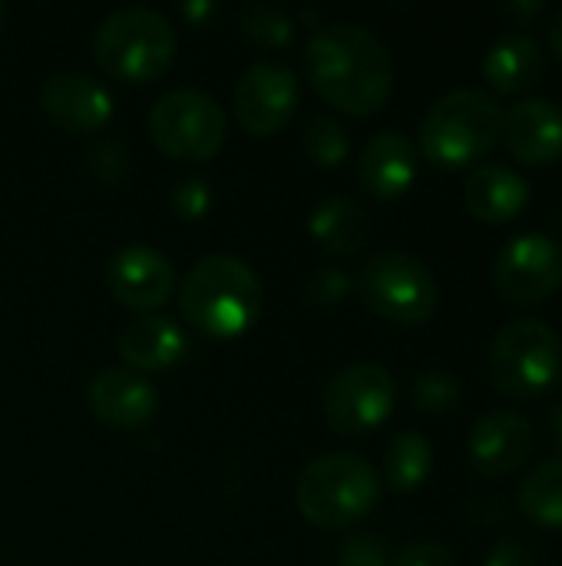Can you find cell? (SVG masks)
Returning a JSON list of instances; mask_svg holds the SVG:
<instances>
[{
	"instance_id": "1",
	"label": "cell",
	"mask_w": 562,
	"mask_h": 566,
	"mask_svg": "<svg viewBox=\"0 0 562 566\" xmlns=\"http://www.w3.org/2000/svg\"><path fill=\"white\" fill-rule=\"evenodd\" d=\"M315 90L338 109L378 113L394 90V60L381 36L358 23H331L315 30L305 50Z\"/></svg>"
},
{
	"instance_id": "2",
	"label": "cell",
	"mask_w": 562,
	"mask_h": 566,
	"mask_svg": "<svg viewBox=\"0 0 562 566\" xmlns=\"http://www.w3.org/2000/svg\"><path fill=\"white\" fill-rule=\"evenodd\" d=\"M262 282L248 262L235 255L199 259L182 282V315L192 328L212 338H235L262 315Z\"/></svg>"
},
{
	"instance_id": "3",
	"label": "cell",
	"mask_w": 562,
	"mask_h": 566,
	"mask_svg": "<svg viewBox=\"0 0 562 566\" xmlns=\"http://www.w3.org/2000/svg\"><path fill=\"white\" fill-rule=\"evenodd\" d=\"M503 136V106L494 93L457 86L444 93L421 123V146L437 166H470Z\"/></svg>"
},
{
	"instance_id": "4",
	"label": "cell",
	"mask_w": 562,
	"mask_h": 566,
	"mask_svg": "<svg viewBox=\"0 0 562 566\" xmlns=\"http://www.w3.org/2000/svg\"><path fill=\"white\" fill-rule=\"evenodd\" d=\"M295 501L315 527L341 531L378 507L381 478L358 454H321L298 474Z\"/></svg>"
},
{
	"instance_id": "5",
	"label": "cell",
	"mask_w": 562,
	"mask_h": 566,
	"mask_svg": "<svg viewBox=\"0 0 562 566\" xmlns=\"http://www.w3.org/2000/svg\"><path fill=\"white\" fill-rule=\"evenodd\" d=\"M96 63L126 83H149L176 56L172 23L152 7H119L93 30Z\"/></svg>"
},
{
	"instance_id": "6",
	"label": "cell",
	"mask_w": 562,
	"mask_h": 566,
	"mask_svg": "<svg viewBox=\"0 0 562 566\" xmlns=\"http://www.w3.org/2000/svg\"><path fill=\"white\" fill-rule=\"evenodd\" d=\"M490 381L517 401L547 395L562 375L560 335L543 318H513L490 342Z\"/></svg>"
},
{
	"instance_id": "7",
	"label": "cell",
	"mask_w": 562,
	"mask_h": 566,
	"mask_svg": "<svg viewBox=\"0 0 562 566\" xmlns=\"http://www.w3.org/2000/svg\"><path fill=\"white\" fill-rule=\"evenodd\" d=\"M225 129H229L225 109L205 90H189V86L169 90L149 109V136L172 159H185V163L212 159L225 143Z\"/></svg>"
},
{
	"instance_id": "8",
	"label": "cell",
	"mask_w": 562,
	"mask_h": 566,
	"mask_svg": "<svg viewBox=\"0 0 562 566\" xmlns=\"http://www.w3.org/2000/svg\"><path fill=\"white\" fill-rule=\"evenodd\" d=\"M361 298L364 305L388 322L397 325H424L437 308V282L434 272L407 252H381L361 272Z\"/></svg>"
},
{
	"instance_id": "9",
	"label": "cell",
	"mask_w": 562,
	"mask_h": 566,
	"mask_svg": "<svg viewBox=\"0 0 562 566\" xmlns=\"http://www.w3.org/2000/svg\"><path fill=\"white\" fill-rule=\"evenodd\" d=\"M397 405V385L388 368L361 361L341 368L321 395V415L338 434H364L381 428Z\"/></svg>"
},
{
	"instance_id": "10",
	"label": "cell",
	"mask_w": 562,
	"mask_h": 566,
	"mask_svg": "<svg viewBox=\"0 0 562 566\" xmlns=\"http://www.w3.org/2000/svg\"><path fill=\"white\" fill-rule=\"evenodd\" d=\"M490 279L507 302L537 305L562 285V245L543 232H520L497 252Z\"/></svg>"
},
{
	"instance_id": "11",
	"label": "cell",
	"mask_w": 562,
	"mask_h": 566,
	"mask_svg": "<svg viewBox=\"0 0 562 566\" xmlns=\"http://www.w3.org/2000/svg\"><path fill=\"white\" fill-rule=\"evenodd\" d=\"M298 103V80L282 63H255L248 66L232 93L235 119L252 136H272L278 133Z\"/></svg>"
},
{
	"instance_id": "12",
	"label": "cell",
	"mask_w": 562,
	"mask_h": 566,
	"mask_svg": "<svg viewBox=\"0 0 562 566\" xmlns=\"http://www.w3.org/2000/svg\"><path fill=\"white\" fill-rule=\"evenodd\" d=\"M537 448V431L527 415L513 408H497L487 411L484 418L474 421L467 434V458L470 468L484 478H507L520 464L530 461Z\"/></svg>"
},
{
	"instance_id": "13",
	"label": "cell",
	"mask_w": 562,
	"mask_h": 566,
	"mask_svg": "<svg viewBox=\"0 0 562 566\" xmlns=\"http://www.w3.org/2000/svg\"><path fill=\"white\" fill-rule=\"evenodd\" d=\"M109 295L132 312H156L172 295V262L149 245H126L106 265Z\"/></svg>"
},
{
	"instance_id": "14",
	"label": "cell",
	"mask_w": 562,
	"mask_h": 566,
	"mask_svg": "<svg viewBox=\"0 0 562 566\" xmlns=\"http://www.w3.org/2000/svg\"><path fill=\"white\" fill-rule=\"evenodd\" d=\"M40 106L63 133H96L113 116L109 90L83 70H60L46 76Z\"/></svg>"
},
{
	"instance_id": "15",
	"label": "cell",
	"mask_w": 562,
	"mask_h": 566,
	"mask_svg": "<svg viewBox=\"0 0 562 566\" xmlns=\"http://www.w3.org/2000/svg\"><path fill=\"white\" fill-rule=\"evenodd\" d=\"M507 149L527 163L543 166L562 156V106L550 96H527L503 109V136Z\"/></svg>"
},
{
	"instance_id": "16",
	"label": "cell",
	"mask_w": 562,
	"mask_h": 566,
	"mask_svg": "<svg viewBox=\"0 0 562 566\" xmlns=\"http://www.w3.org/2000/svg\"><path fill=\"white\" fill-rule=\"evenodd\" d=\"M89 411L116 428V431H136L156 415V388L132 368H103L93 375L86 388Z\"/></svg>"
},
{
	"instance_id": "17",
	"label": "cell",
	"mask_w": 562,
	"mask_h": 566,
	"mask_svg": "<svg viewBox=\"0 0 562 566\" xmlns=\"http://www.w3.org/2000/svg\"><path fill=\"white\" fill-rule=\"evenodd\" d=\"M358 179L361 186L378 199H394L411 189L417 179V149L414 139L401 129H381L374 133L358 159Z\"/></svg>"
},
{
	"instance_id": "18",
	"label": "cell",
	"mask_w": 562,
	"mask_h": 566,
	"mask_svg": "<svg viewBox=\"0 0 562 566\" xmlns=\"http://www.w3.org/2000/svg\"><path fill=\"white\" fill-rule=\"evenodd\" d=\"M116 348L132 371H162L182 358L185 335H182L179 322L149 312V315H139L123 325Z\"/></svg>"
},
{
	"instance_id": "19",
	"label": "cell",
	"mask_w": 562,
	"mask_h": 566,
	"mask_svg": "<svg viewBox=\"0 0 562 566\" xmlns=\"http://www.w3.org/2000/svg\"><path fill=\"white\" fill-rule=\"evenodd\" d=\"M467 209L484 222H510L530 202V182L507 163H484L464 186Z\"/></svg>"
},
{
	"instance_id": "20",
	"label": "cell",
	"mask_w": 562,
	"mask_h": 566,
	"mask_svg": "<svg viewBox=\"0 0 562 566\" xmlns=\"http://www.w3.org/2000/svg\"><path fill=\"white\" fill-rule=\"evenodd\" d=\"M547 73V53L537 36L530 33H503L490 43L484 56V76L500 93H520L543 80Z\"/></svg>"
},
{
	"instance_id": "21",
	"label": "cell",
	"mask_w": 562,
	"mask_h": 566,
	"mask_svg": "<svg viewBox=\"0 0 562 566\" xmlns=\"http://www.w3.org/2000/svg\"><path fill=\"white\" fill-rule=\"evenodd\" d=\"M311 239L331 255H354L368 245L371 219L364 206L351 196H331L315 206L311 212Z\"/></svg>"
},
{
	"instance_id": "22",
	"label": "cell",
	"mask_w": 562,
	"mask_h": 566,
	"mask_svg": "<svg viewBox=\"0 0 562 566\" xmlns=\"http://www.w3.org/2000/svg\"><path fill=\"white\" fill-rule=\"evenodd\" d=\"M520 511L543 524V527H553L560 531L562 527V458H550L543 464H537L523 484H520Z\"/></svg>"
},
{
	"instance_id": "23",
	"label": "cell",
	"mask_w": 562,
	"mask_h": 566,
	"mask_svg": "<svg viewBox=\"0 0 562 566\" xmlns=\"http://www.w3.org/2000/svg\"><path fill=\"white\" fill-rule=\"evenodd\" d=\"M434 471V448L424 434L404 431L384 451V478L394 491L421 488Z\"/></svg>"
},
{
	"instance_id": "24",
	"label": "cell",
	"mask_w": 562,
	"mask_h": 566,
	"mask_svg": "<svg viewBox=\"0 0 562 566\" xmlns=\"http://www.w3.org/2000/svg\"><path fill=\"white\" fill-rule=\"evenodd\" d=\"M298 149L301 156L311 163V166H338L341 159H348V149H351V136L348 129L335 119V116H311L301 129V139H298Z\"/></svg>"
},
{
	"instance_id": "25",
	"label": "cell",
	"mask_w": 562,
	"mask_h": 566,
	"mask_svg": "<svg viewBox=\"0 0 562 566\" xmlns=\"http://www.w3.org/2000/svg\"><path fill=\"white\" fill-rule=\"evenodd\" d=\"M238 30L258 46H285L295 36V20L275 3H245L238 10Z\"/></svg>"
},
{
	"instance_id": "26",
	"label": "cell",
	"mask_w": 562,
	"mask_h": 566,
	"mask_svg": "<svg viewBox=\"0 0 562 566\" xmlns=\"http://www.w3.org/2000/svg\"><path fill=\"white\" fill-rule=\"evenodd\" d=\"M460 381L444 371V368H427L414 378V388H411V401L414 408L427 411V415H447L460 405Z\"/></svg>"
},
{
	"instance_id": "27",
	"label": "cell",
	"mask_w": 562,
	"mask_h": 566,
	"mask_svg": "<svg viewBox=\"0 0 562 566\" xmlns=\"http://www.w3.org/2000/svg\"><path fill=\"white\" fill-rule=\"evenodd\" d=\"M86 169L89 176L99 182V186H119L129 172V163H126V149L116 143V139H103L89 149V159H86Z\"/></svg>"
},
{
	"instance_id": "28",
	"label": "cell",
	"mask_w": 562,
	"mask_h": 566,
	"mask_svg": "<svg viewBox=\"0 0 562 566\" xmlns=\"http://www.w3.org/2000/svg\"><path fill=\"white\" fill-rule=\"evenodd\" d=\"M348 292H351V275L335 265L315 269L305 282V298L311 305H338Z\"/></svg>"
},
{
	"instance_id": "29",
	"label": "cell",
	"mask_w": 562,
	"mask_h": 566,
	"mask_svg": "<svg viewBox=\"0 0 562 566\" xmlns=\"http://www.w3.org/2000/svg\"><path fill=\"white\" fill-rule=\"evenodd\" d=\"M172 209H176V216L179 219H189V222H195V219H202L205 212H209V206H212V189L202 182V179H182V182H176L172 186Z\"/></svg>"
},
{
	"instance_id": "30",
	"label": "cell",
	"mask_w": 562,
	"mask_h": 566,
	"mask_svg": "<svg viewBox=\"0 0 562 566\" xmlns=\"http://www.w3.org/2000/svg\"><path fill=\"white\" fill-rule=\"evenodd\" d=\"M391 566H454V551L437 541H414L391 557Z\"/></svg>"
},
{
	"instance_id": "31",
	"label": "cell",
	"mask_w": 562,
	"mask_h": 566,
	"mask_svg": "<svg viewBox=\"0 0 562 566\" xmlns=\"http://www.w3.org/2000/svg\"><path fill=\"white\" fill-rule=\"evenodd\" d=\"M484 566H537V551L523 537H500Z\"/></svg>"
},
{
	"instance_id": "32",
	"label": "cell",
	"mask_w": 562,
	"mask_h": 566,
	"mask_svg": "<svg viewBox=\"0 0 562 566\" xmlns=\"http://www.w3.org/2000/svg\"><path fill=\"white\" fill-rule=\"evenodd\" d=\"M341 566H391V554L374 537H354L341 551Z\"/></svg>"
},
{
	"instance_id": "33",
	"label": "cell",
	"mask_w": 562,
	"mask_h": 566,
	"mask_svg": "<svg viewBox=\"0 0 562 566\" xmlns=\"http://www.w3.org/2000/svg\"><path fill=\"white\" fill-rule=\"evenodd\" d=\"M543 10H547L543 0H510V3L503 7V13L513 17V20H533V17H540Z\"/></svg>"
},
{
	"instance_id": "34",
	"label": "cell",
	"mask_w": 562,
	"mask_h": 566,
	"mask_svg": "<svg viewBox=\"0 0 562 566\" xmlns=\"http://www.w3.org/2000/svg\"><path fill=\"white\" fill-rule=\"evenodd\" d=\"M550 434H553L556 451H562V401H556V405L550 408Z\"/></svg>"
},
{
	"instance_id": "35",
	"label": "cell",
	"mask_w": 562,
	"mask_h": 566,
	"mask_svg": "<svg viewBox=\"0 0 562 566\" xmlns=\"http://www.w3.org/2000/svg\"><path fill=\"white\" fill-rule=\"evenodd\" d=\"M550 46H553V53L562 60V10L553 17V23H550Z\"/></svg>"
},
{
	"instance_id": "36",
	"label": "cell",
	"mask_w": 562,
	"mask_h": 566,
	"mask_svg": "<svg viewBox=\"0 0 562 566\" xmlns=\"http://www.w3.org/2000/svg\"><path fill=\"white\" fill-rule=\"evenodd\" d=\"M212 3H185V17H205Z\"/></svg>"
},
{
	"instance_id": "37",
	"label": "cell",
	"mask_w": 562,
	"mask_h": 566,
	"mask_svg": "<svg viewBox=\"0 0 562 566\" xmlns=\"http://www.w3.org/2000/svg\"><path fill=\"white\" fill-rule=\"evenodd\" d=\"M3 20H7V7L0 3V30H3Z\"/></svg>"
}]
</instances>
